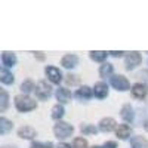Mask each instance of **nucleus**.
I'll use <instances>...</instances> for the list:
<instances>
[{"label": "nucleus", "instance_id": "nucleus-1", "mask_svg": "<svg viewBox=\"0 0 148 148\" xmlns=\"http://www.w3.org/2000/svg\"><path fill=\"white\" fill-rule=\"evenodd\" d=\"M14 105L16 108L18 113H30V111L36 110L37 108V101L34 98H31L30 95H24V93H19L14 98Z\"/></svg>", "mask_w": 148, "mask_h": 148}, {"label": "nucleus", "instance_id": "nucleus-2", "mask_svg": "<svg viewBox=\"0 0 148 148\" xmlns=\"http://www.w3.org/2000/svg\"><path fill=\"white\" fill-rule=\"evenodd\" d=\"M73 133H74V126L67 123V121H64V120L56 121L53 125V135H55L56 139H61V141L68 139V138L73 136Z\"/></svg>", "mask_w": 148, "mask_h": 148}, {"label": "nucleus", "instance_id": "nucleus-3", "mask_svg": "<svg viewBox=\"0 0 148 148\" xmlns=\"http://www.w3.org/2000/svg\"><path fill=\"white\" fill-rule=\"evenodd\" d=\"M34 95L39 101H47L49 98L53 95V89H52V84L49 83L47 80H40L36 83V90Z\"/></svg>", "mask_w": 148, "mask_h": 148}, {"label": "nucleus", "instance_id": "nucleus-4", "mask_svg": "<svg viewBox=\"0 0 148 148\" xmlns=\"http://www.w3.org/2000/svg\"><path fill=\"white\" fill-rule=\"evenodd\" d=\"M110 86L113 89H116L117 92H127L132 89L130 82L127 80V77H125L123 74H114L110 77Z\"/></svg>", "mask_w": 148, "mask_h": 148}, {"label": "nucleus", "instance_id": "nucleus-5", "mask_svg": "<svg viewBox=\"0 0 148 148\" xmlns=\"http://www.w3.org/2000/svg\"><path fill=\"white\" fill-rule=\"evenodd\" d=\"M141 64H142V55L138 51H132V52L126 53V56H125V70L126 71H133Z\"/></svg>", "mask_w": 148, "mask_h": 148}, {"label": "nucleus", "instance_id": "nucleus-6", "mask_svg": "<svg viewBox=\"0 0 148 148\" xmlns=\"http://www.w3.org/2000/svg\"><path fill=\"white\" fill-rule=\"evenodd\" d=\"M45 76L47 77V82L51 84H58L59 86V83L64 80L62 71L55 65H46L45 67Z\"/></svg>", "mask_w": 148, "mask_h": 148}, {"label": "nucleus", "instance_id": "nucleus-7", "mask_svg": "<svg viewBox=\"0 0 148 148\" xmlns=\"http://www.w3.org/2000/svg\"><path fill=\"white\" fill-rule=\"evenodd\" d=\"M117 126H119L117 121L113 117H102L99 120V123H98V129H99V132H104V133L116 132Z\"/></svg>", "mask_w": 148, "mask_h": 148}, {"label": "nucleus", "instance_id": "nucleus-8", "mask_svg": "<svg viewBox=\"0 0 148 148\" xmlns=\"http://www.w3.org/2000/svg\"><path fill=\"white\" fill-rule=\"evenodd\" d=\"M130 93H132V96L135 98V99H144V98L148 95V84L142 83V82L133 83L132 89H130Z\"/></svg>", "mask_w": 148, "mask_h": 148}, {"label": "nucleus", "instance_id": "nucleus-9", "mask_svg": "<svg viewBox=\"0 0 148 148\" xmlns=\"http://www.w3.org/2000/svg\"><path fill=\"white\" fill-rule=\"evenodd\" d=\"M55 98H56V101L58 104H68L71 101V98H73V93L70 89L64 88V86H58L56 90H55Z\"/></svg>", "mask_w": 148, "mask_h": 148}, {"label": "nucleus", "instance_id": "nucleus-10", "mask_svg": "<svg viewBox=\"0 0 148 148\" xmlns=\"http://www.w3.org/2000/svg\"><path fill=\"white\" fill-rule=\"evenodd\" d=\"M74 96H76L79 101H89L93 98V88H90L88 84L79 86V89L74 92Z\"/></svg>", "mask_w": 148, "mask_h": 148}, {"label": "nucleus", "instance_id": "nucleus-11", "mask_svg": "<svg viewBox=\"0 0 148 148\" xmlns=\"http://www.w3.org/2000/svg\"><path fill=\"white\" fill-rule=\"evenodd\" d=\"M110 95V88L105 82H96L93 86V96L96 99H105Z\"/></svg>", "mask_w": 148, "mask_h": 148}, {"label": "nucleus", "instance_id": "nucleus-12", "mask_svg": "<svg viewBox=\"0 0 148 148\" xmlns=\"http://www.w3.org/2000/svg\"><path fill=\"white\" fill-rule=\"evenodd\" d=\"M79 56L76 53H67L64 55L62 58H61V65H62V68L65 70H74L77 65H79Z\"/></svg>", "mask_w": 148, "mask_h": 148}, {"label": "nucleus", "instance_id": "nucleus-13", "mask_svg": "<svg viewBox=\"0 0 148 148\" xmlns=\"http://www.w3.org/2000/svg\"><path fill=\"white\" fill-rule=\"evenodd\" d=\"M132 126L127 125V123H121V125L117 126L116 129V136L120 139V141H126V139H130L132 138Z\"/></svg>", "mask_w": 148, "mask_h": 148}, {"label": "nucleus", "instance_id": "nucleus-14", "mask_svg": "<svg viewBox=\"0 0 148 148\" xmlns=\"http://www.w3.org/2000/svg\"><path fill=\"white\" fill-rule=\"evenodd\" d=\"M120 117L121 120L127 123V125H132L133 120H135V110L130 104H125L121 108H120Z\"/></svg>", "mask_w": 148, "mask_h": 148}, {"label": "nucleus", "instance_id": "nucleus-15", "mask_svg": "<svg viewBox=\"0 0 148 148\" xmlns=\"http://www.w3.org/2000/svg\"><path fill=\"white\" fill-rule=\"evenodd\" d=\"M16 135H18V138L21 139H25V141H31L37 136V130L31 126H21L18 130H16Z\"/></svg>", "mask_w": 148, "mask_h": 148}, {"label": "nucleus", "instance_id": "nucleus-16", "mask_svg": "<svg viewBox=\"0 0 148 148\" xmlns=\"http://www.w3.org/2000/svg\"><path fill=\"white\" fill-rule=\"evenodd\" d=\"M2 67H5V68H14L16 64H18V58H16V55L14 53V52H3L2 53Z\"/></svg>", "mask_w": 148, "mask_h": 148}, {"label": "nucleus", "instance_id": "nucleus-17", "mask_svg": "<svg viewBox=\"0 0 148 148\" xmlns=\"http://www.w3.org/2000/svg\"><path fill=\"white\" fill-rule=\"evenodd\" d=\"M0 82H2V84H5V86H10V84L15 83V76L12 74V71L2 67L0 68Z\"/></svg>", "mask_w": 148, "mask_h": 148}, {"label": "nucleus", "instance_id": "nucleus-18", "mask_svg": "<svg viewBox=\"0 0 148 148\" xmlns=\"http://www.w3.org/2000/svg\"><path fill=\"white\" fill-rule=\"evenodd\" d=\"M130 148H148V139L141 135H135L129 139Z\"/></svg>", "mask_w": 148, "mask_h": 148}, {"label": "nucleus", "instance_id": "nucleus-19", "mask_svg": "<svg viewBox=\"0 0 148 148\" xmlns=\"http://www.w3.org/2000/svg\"><path fill=\"white\" fill-rule=\"evenodd\" d=\"M64 116H65V108H64V105H62V104H55V105L52 107V110H51V117H52L55 121H62Z\"/></svg>", "mask_w": 148, "mask_h": 148}, {"label": "nucleus", "instance_id": "nucleus-20", "mask_svg": "<svg viewBox=\"0 0 148 148\" xmlns=\"http://www.w3.org/2000/svg\"><path fill=\"white\" fill-rule=\"evenodd\" d=\"M98 74H99V77L102 79H110L111 76H114V65L110 64V62H104L99 65V70H98Z\"/></svg>", "mask_w": 148, "mask_h": 148}, {"label": "nucleus", "instance_id": "nucleus-21", "mask_svg": "<svg viewBox=\"0 0 148 148\" xmlns=\"http://www.w3.org/2000/svg\"><path fill=\"white\" fill-rule=\"evenodd\" d=\"M110 56V53L107 51H90L89 52V58L93 61V62H107V58Z\"/></svg>", "mask_w": 148, "mask_h": 148}, {"label": "nucleus", "instance_id": "nucleus-22", "mask_svg": "<svg viewBox=\"0 0 148 148\" xmlns=\"http://www.w3.org/2000/svg\"><path fill=\"white\" fill-rule=\"evenodd\" d=\"M12 129H14V123H12V120L6 119L5 116L0 117V135L5 136V135H8L9 132H12Z\"/></svg>", "mask_w": 148, "mask_h": 148}, {"label": "nucleus", "instance_id": "nucleus-23", "mask_svg": "<svg viewBox=\"0 0 148 148\" xmlns=\"http://www.w3.org/2000/svg\"><path fill=\"white\" fill-rule=\"evenodd\" d=\"M19 90H21V93H24V95H30L31 92L36 90V83H34L31 79H25V80L21 83Z\"/></svg>", "mask_w": 148, "mask_h": 148}, {"label": "nucleus", "instance_id": "nucleus-24", "mask_svg": "<svg viewBox=\"0 0 148 148\" xmlns=\"http://www.w3.org/2000/svg\"><path fill=\"white\" fill-rule=\"evenodd\" d=\"M9 107V93L6 89H0V113H6Z\"/></svg>", "mask_w": 148, "mask_h": 148}, {"label": "nucleus", "instance_id": "nucleus-25", "mask_svg": "<svg viewBox=\"0 0 148 148\" xmlns=\"http://www.w3.org/2000/svg\"><path fill=\"white\" fill-rule=\"evenodd\" d=\"M80 132L83 135H96L99 129L95 125H90V123H83V125H80Z\"/></svg>", "mask_w": 148, "mask_h": 148}, {"label": "nucleus", "instance_id": "nucleus-26", "mask_svg": "<svg viewBox=\"0 0 148 148\" xmlns=\"http://www.w3.org/2000/svg\"><path fill=\"white\" fill-rule=\"evenodd\" d=\"M71 147L73 148H89V142H88V139L83 138V136H77V138L73 139Z\"/></svg>", "mask_w": 148, "mask_h": 148}, {"label": "nucleus", "instance_id": "nucleus-27", "mask_svg": "<svg viewBox=\"0 0 148 148\" xmlns=\"http://www.w3.org/2000/svg\"><path fill=\"white\" fill-rule=\"evenodd\" d=\"M30 148H56L53 142L47 141V142H40V141H33L30 144Z\"/></svg>", "mask_w": 148, "mask_h": 148}, {"label": "nucleus", "instance_id": "nucleus-28", "mask_svg": "<svg viewBox=\"0 0 148 148\" xmlns=\"http://www.w3.org/2000/svg\"><path fill=\"white\" fill-rule=\"evenodd\" d=\"M64 80H65V83H67V86H77L79 84V77L77 76H74V74H67V76L64 77Z\"/></svg>", "mask_w": 148, "mask_h": 148}, {"label": "nucleus", "instance_id": "nucleus-29", "mask_svg": "<svg viewBox=\"0 0 148 148\" xmlns=\"http://www.w3.org/2000/svg\"><path fill=\"white\" fill-rule=\"evenodd\" d=\"M90 148H117V142L116 141H107L101 145H93Z\"/></svg>", "mask_w": 148, "mask_h": 148}, {"label": "nucleus", "instance_id": "nucleus-30", "mask_svg": "<svg viewBox=\"0 0 148 148\" xmlns=\"http://www.w3.org/2000/svg\"><path fill=\"white\" fill-rule=\"evenodd\" d=\"M108 53H110V56H114V58H123V56H126L125 53H127V52H125V51H110Z\"/></svg>", "mask_w": 148, "mask_h": 148}, {"label": "nucleus", "instance_id": "nucleus-31", "mask_svg": "<svg viewBox=\"0 0 148 148\" xmlns=\"http://www.w3.org/2000/svg\"><path fill=\"white\" fill-rule=\"evenodd\" d=\"M33 53H34V58H36L37 61H40V62H43V61L46 59V55H45V52L37 51V52H33Z\"/></svg>", "mask_w": 148, "mask_h": 148}, {"label": "nucleus", "instance_id": "nucleus-32", "mask_svg": "<svg viewBox=\"0 0 148 148\" xmlns=\"http://www.w3.org/2000/svg\"><path fill=\"white\" fill-rule=\"evenodd\" d=\"M138 77L142 79V83H147V84H148V70H142V71L138 74Z\"/></svg>", "mask_w": 148, "mask_h": 148}, {"label": "nucleus", "instance_id": "nucleus-33", "mask_svg": "<svg viewBox=\"0 0 148 148\" xmlns=\"http://www.w3.org/2000/svg\"><path fill=\"white\" fill-rule=\"evenodd\" d=\"M56 148H73L70 144H67V142H59L58 145H56Z\"/></svg>", "mask_w": 148, "mask_h": 148}, {"label": "nucleus", "instance_id": "nucleus-34", "mask_svg": "<svg viewBox=\"0 0 148 148\" xmlns=\"http://www.w3.org/2000/svg\"><path fill=\"white\" fill-rule=\"evenodd\" d=\"M144 129H145V132H148V119L144 121Z\"/></svg>", "mask_w": 148, "mask_h": 148}, {"label": "nucleus", "instance_id": "nucleus-35", "mask_svg": "<svg viewBox=\"0 0 148 148\" xmlns=\"http://www.w3.org/2000/svg\"><path fill=\"white\" fill-rule=\"evenodd\" d=\"M2 148H18V147H9L8 145V147H2Z\"/></svg>", "mask_w": 148, "mask_h": 148}]
</instances>
